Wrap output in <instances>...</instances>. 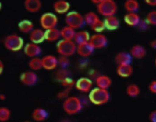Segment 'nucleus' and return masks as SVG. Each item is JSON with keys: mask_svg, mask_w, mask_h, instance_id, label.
Instances as JSON below:
<instances>
[{"mask_svg": "<svg viewBox=\"0 0 156 122\" xmlns=\"http://www.w3.org/2000/svg\"><path fill=\"white\" fill-rule=\"evenodd\" d=\"M88 98L90 101L93 104L101 106L108 102L110 96L107 90L96 87L90 92Z\"/></svg>", "mask_w": 156, "mask_h": 122, "instance_id": "nucleus-1", "label": "nucleus"}, {"mask_svg": "<svg viewBox=\"0 0 156 122\" xmlns=\"http://www.w3.org/2000/svg\"><path fill=\"white\" fill-rule=\"evenodd\" d=\"M62 107L63 110L68 115H74L82 110V103L79 97L69 96L64 100Z\"/></svg>", "mask_w": 156, "mask_h": 122, "instance_id": "nucleus-2", "label": "nucleus"}, {"mask_svg": "<svg viewBox=\"0 0 156 122\" xmlns=\"http://www.w3.org/2000/svg\"><path fill=\"white\" fill-rule=\"evenodd\" d=\"M96 5L99 14L105 18L115 16L118 10L117 4L113 0H101Z\"/></svg>", "mask_w": 156, "mask_h": 122, "instance_id": "nucleus-3", "label": "nucleus"}, {"mask_svg": "<svg viewBox=\"0 0 156 122\" xmlns=\"http://www.w3.org/2000/svg\"><path fill=\"white\" fill-rule=\"evenodd\" d=\"M4 45L9 50L18 52L23 48L24 41L23 38L17 34H10L5 38Z\"/></svg>", "mask_w": 156, "mask_h": 122, "instance_id": "nucleus-4", "label": "nucleus"}, {"mask_svg": "<svg viewBox=\"0 0 156 122\" xmlns=\"http://www.w3.org/2000/svg\"><path fill=\"white\" fill-rule=\"evenodd\" d=\"M77 50V44L74 41L62 39L57 42V51L60 56H70L74 54Z\"/></svg>", "mask_w": 156, "mask_h": 122, "instance_id": "nucleus-5", "label": "nucleus"}, {"mask_svg": "<svg viewBox=\"0 0 156 122\" xmlns=\"http://www.w3.org/2000/svg\"><path fill=\"white\" fill-rule=\"evenodd\" d=\"M65 21L67 26H69L74 30L81 28L85 23L84 16L76 11L68 13L65 16Z\"/></svg>", "mask_w": 156, "mask_h": 122, "instance_id": "nucleus-6", "label": "nucleus"}, {"mask_svg": "<svg viewBox=\"0 0 156 122\" xmlns=\"http://www.w3.org/2000/svg\"><path fill=\"white\" fill-rule=\"evenodd\" d=\"M39 22L42 29L47 30L55 28L58 24V18L55 14L46 12L40 16Z\"/></svg>", "mask_w": 156, "mask_h": 122, "instance_id": "nucleus-7", "label": "nucleus"}, {"mask_svg": "<svg viewBox=\"0 0 156 122\" xmlns=\"http://www.w3.org/2000/svg\"><path fill=\"white\" fill-rule=\"evenodd\" d=\"M106 36L101 33H96L90 36L89 42L94 49H102L107 44Z\"/></svg>", "mask_w": 156, "mask_h": 122, "instance_id": "nucleus-8", "label": "nucleus"}, {"mask_svg": "<svg viewBox=\"0 0 156 122\" xmlns=\"http://www.w3.org/2000/svg\"><path fill=\"white\" fill-rule=\"evenodd\" d=\"M20 81L25 86H32L38 81V76L34 71H26L20 76Z\"/></svg>", "mask_w": 156, "mask_h": 122, "instance_id": "nucleus-9", "label": "nucleus"}, {"mask_svg": "<svg viewBox=\"0 0 156 122\" xmlns=\"http://www.w3.org/2000/svg\"><path fill=\"white\" fill-rule=\"evenodd\" d=\"M43 68L46 70H52L58 66V58L52 55H47L41 58Z\"/></svg>", "mask_w": 156, "mask_h": 122, "instance_id": "nucleus-10", "label": "nucleus"}, {"mask_svg": "<svg viewBox=\"0 0 156 122\" xmlns=\"http://www.w3.org/2000/svg\"><path fill=\"white\" fill-rule=\"evenodd\" d=\"M24 53L27 56L32 58L40 55L41 49L38 44L30 42L24 46Z\"/></svg>", "mask_w": 156, "mask_h": 122, "instance_id": "nucleus-11", "label": "nucleus"}, {"mask_svg": "<svg viewBox=\"0 0 156 122\" xmlns=\"http://www.w3.org/2000/svg\"><path fill=\"white\" fill-rule=\"evenodd\" d=\"M93 82L88 78H80L76 83L75 87L79 91L83 93H87L90 92L92 89Z\"/></svg>", "mask_w": 156, "mask_h": 122, "instance_id": "nucleus-12", "label": "nucleus"}, {"mask_svg": "<svg viewBox=\"0 0 156 122\" xmlns=\"http://www.w3.org/2000/svg\"><path fill=\"white\" fill-rule=\"evenodd\" d=\"M129 53L132 58L141 59L146 56L147 50L141 44H135L130 48Z\"/></svg>", "mask_w": 156, "mask_h": 122, "instance_id": "nucleus-13", "label": "nucleus"}, {"mask_svg": "<svg viewBox=\"0 0 156 122\" xmlns=\"http://www.w3.org/2000/svg\"><path fill=\"white\" fill-rule=\"evenodd\" d=\"M94 50V49L90 44V43L87 42L77 45L76 52L80 56L87 58L90 56L93 53Z\"/></svg>", "mask_w": 156, "mask_h": 122, "instance_id": "nucleus-14", "label": "nucleus"}, {"mask_svg": "<svg viewBox=\"0 0 156 122\" xmlns=\"http://www.w3.org/2000/svg\"><path fill=\"white\" fill-rule=\"evenodd\" d=\"M44 32L45 31H43L41 29H34L29 33L30 41L37 44H39L43 42L45 40Z\"/></svg>", "mask_w": 156, "mask_h": 122, "instance_id": "nucleus-15", "label": "nucleus"}, {"mask_svg": "<svg viewBox=\"0 0 156 122\" xmlns=\"http://www.w3.org/2000/svg\"><path fill=\"white\" fill-rule=\"evenodd\" d=\"M117 75L121 78H126L130 77L133 72V69L131 64L118 65L116 70Z\"/></svg>", "mask_w": 156, "mask_h": 122, "instance_id": "nucleus-16", "label": "nucleus"}, {"mask_svg": "<svg viewBox=\"0 0 156 122\" xmlns=\"http://www.w3.org/2000/svg\"><path fill=\"white\" fill-rule=\"evenodd\" d=\"M53 9L55 13L63 15L67 13L70 9V4L65 0H58L54 2Z\"/></svg>", "mask_w": 156, "mask_h": 122, "instance_id": "nucleus-17", "label": "nucleus"}, {"mask_svg": "<svg viewBox=\"0 0 156 122\" xmlns=\"http://www.w3.org/2000/svg\"><path fill=\"white\" fill-rule=\"evenodd\" d=\"M141 20L140 16L137 13H127L124 16V22L130 27H137Z\"/></svg>", "mask_w": 156, "mask_h": 122, "instance_id": "nucleus-18", "label": "nucleus"}, {"mask_svg": "<svg viewBox=\"0 0 156 122\" xmlns=\"http://www.w3.org/2000/svg\"><path fill=\"white\" fill-rule=\"evenodd\" d=\"M95 82L97 87L107 90V89L109 88L112 85V80L108 75H101L96 77Z\"/></svg>", "mask_w": 156, "mask_h": 122, "instance_id": "nucleus-19", "label": "nucleus"}, {"mask_svg": "<svg viewBox=\"0 0 156 122\" xmlns=\"http://www.w3.org/2000/svg\"><path fill=\"white\" fill-rule=\"evenodd\" d=\"M24 6L27 12L35 13L41 9L42 3L40 0H26L24 2Z\"/></svg>", "mask_w": 156, "mask_h": 122, "instance_id": "nucleus-20", "label": "nucleus"}, {"mask_svg": "<svg viewBox=\"0 0 156 122\" xmlns=\"http://www.w3.org/2000/svg\"><path fill=\"white\" fill-rule=\"evenodd\" d=\"M132 60V57L131 56L130 54L125 52H120L118 53L115 57V63L118 66L121 64H131Z\"/></svg>", "mask_w": 156, "mask_h": 122, "instance_id": "nucleus-21", "label": "nucleus"}, {"mask_svg": "<svg viewBox=\"0 0 156 122\" xmlns=\"http://www.w3.org/2000/svg\"><path fill=\"white\" fill-rule=\"evenodd\" d=\"M44 36L45 40L48 42L56 41L61 37L60 30L56 27L45 30Z\"/></svg>", "mask_w": 156, "mask_h": 122, "instance_id": "nucleus-22", "label": "nucleus"}, {"mask_svg": "<svg viewBox=\"0 0 156 122\" xmlns=\"http://www.w3.org/2000/svg\"><path fill=\"white\" fill-rule=\"evenodd\" d=\"M48 112L44 109L41 107L35 108L32 113V118L37 122H41L44 121L48 117Z\"/></svg>", "mask_w": 156, "mask_h": 122, "instance_id": "nucleus-23", "label": "nucleus"}, {"mask_svg": "<svg viewBox=\"0 0 156 122\" xmlns=\"http://www.w3.org/2000/svg\"><path fill=\"white\" fill-rule=\"evenodd\" d=\"M105 28L108 30H115L118 29L119 26V21L115 16L107 17L104 20Z\"/></svg>", "mask_w": 156, "mask_h": 122, "instance_id": "nucleus-24", "label": "nucleus"}, {"mask_svg": "<svg viewBox=\"0 0 156 122\" xmlns=\"http://www.w3.org/2000/svg\"><path fill=\"white\" fill-rule=\"evenodd\" d=\"M90 38V36L87 31L81 30L76 32L73 41L77 45H79L80 44L89 42Z\"/></svg>", "mask_w": 156, "mask_h": 122, "instance_id": "nucleus-25", "label": "nucleus"}, {"mask_svg": "<svg viewBox=\"0 0 156 122\" xmlns=\"http://www.w3.org/2000/svg\"><path fill=\"white\" fill-rule=\"evenodd\" d=\"M18 28L23 33H30L34 29V25L32 21L24 19L18 23Z\"/></svg>", "mask_w": 156, "mask_h": 122, "instance_id": "nucleus-26", "label": "nucleus"}, {"mask_svg": "<svg viewBox=\"0 0 156 122\" xmlns=\"http://www.w3.org/2000/svg\"><path fill=\"white\" fill-rule=\"evenodd\" d=\"M60 30V36L62 39L68 40V41H73L74 35L76 32L74 29L66 25Z\"/></svg>", "mask_w": 156, "mask_h": 122, "instance_id": "nucleus-27", "label": "nucleus"}, {"mask_svg": "<svg viewBox=\"0 0 156 122\" xmlns=\"http://www.w3.org/2000/svg\"><path fill=\"white\" fill-rule=\"evenodd\" d=\"M124 7L127 13H136L140 8V3L136 0H127L124 3Z\"/></svg>", "mask_w": 156, "mask_h": 122, "instance_id": "nucleus-28", "label": "nucleus"}, {"mask_svg": "<svg viewBox=\"0 0 156 122\" xmlns=\"http://www.w3.org/2000/svg\"><path fill=\"white\" fill-rule=\"evenodd\" d=\"M141 92L140 87L138 85L132 83L129 84L126 87V93L128 96L132 98H135L138 97Z\"/></svg>", "mask_w": 156, "mask_h": 122, "instance_id": "nucleus-29", "label": "nucleus"}, {"mask_svg": "<svg viewBox=\"0 0 156 122\" xmlns=\"http://www.w3.org/2000/svg\"><path fill=\"white\" fill-rule=\"evenodd\" d=\"M28 66L33 71L40 70L41 68H43L41 58L39 57H34L31 58L28 63Z\"/></svg>", "mask_w": 156, "mask_h": 122, "instance_id": "nucleus-30", "label": "nucleus"}, {"mask_svg": "<svg viewBox=\"0 0 156 122\" xmlns=\"http://www.w3.org/2000/svg\"><path fill=\"white\" fill-rule=\"evenodd\" d=\"M69 75H70V72L69 71V70L67 69H63V68H60L59 69H58L56 71L55 74L56 80L60 81V83L63 80H64L65 79L69 78Z\"/></svg>", "mask_w": 156, "mask_h": 122, "instance_id": "nucleus-31", "label": "nucleus"}, {"mask_svg": "<svg viewBox=\"0 0 156 122\" xmlns=\"http://www.w3.org/2000/svg\"><path fill=\"white\" fill-rule=\"evenodd\" d=\"M99 19H100V18H99V16L98 15V14H96V13H94L93 12H88L84 16L85 22L86 24L90 25V26L93 23H94L96 21H98Z\"/></svg>", "mask_w": 156, "mask_h": 122, "instance_id": "nucleus-32", "label": "nucleus"}, {"mask_svg": "<svg viewBox=\"0 0 156 122\" xmlns=\"http://www.w3.org/2000/svg\"><path fill=\"white\" fill-rule=\"evenodd\" d=\"M91 29L96 33L102 32L106 29L104 21L101 20V19H99L91 25Z\"/></svg>", "mask_w": 156, "mask_h": 122, "instance_id": "nucleus-33", "label": "nucleus"}, {"mask_svg": "<svg viewBox=\"0 0 156 122\" xmlns=\"http://www.w3.org/2000/svg\"><path fill=\"white\" fill-rule=\"evenodd\" d=\"M11 115L10 110L6 107H0V121L5 122L9 120Z\"/></svg>", "mask_w": 156, "mask_h": 122, "instance_id": "nucleus-34", "label": "nucleus"}, {"mask_svg": "<svg viewBox=\"0 0 156 122\" xmlns=\"http://www.w3.org/2000/svg\"><path fill=\"white\" fill-rule=\"evenodd\" d=\"M146 21L150 25H156V10L149 11L145 18Z\"/></svg>", "mask_w": 156, "mask_h": 122, "instance_id": "nucleus-35", "label": "nucleus"}, {"mask_svg": "<svg viewBox=\"0 0 156 122\" xmlns=\"http://www.w3.org/2000/svg\"><path fill=\"white\" fill-rule=\"evenodd\" d=\"M70 64V60L69 57L65 56H60L58 58V66L60 68L67 69Z\"/></svg>", "mask_w": 156, "mask_h": 122, "instance_id": "nucleus-36", "label": "nucleus"}, {"mask_svg": "<svg viewBox=\"0 0 156 122\" xmlns=\"http://www.w3.org/2000/svg\"><path fill=\"white\" fill-rule=\"evenodd\" d=\"M76 81H75L72 78H68L63 80L62 81L60 82L61 85L64 87V88H70L72 89L73 86H75Z\"/></svg>", "mask_w": 156, "mask_h": 122, "instance_id": "nucleus-37", "label": "nucleus"}, {"mask_svg": "<svg viewBox=\"0 0 156 122\" xmlns=\"http://www.w3.org/2000/svg\"><path fill=\"white\" fill-rule=\"evenodd\" d=\"M71 89L70 88H65L63 90L58 92L57 94V97L58 99H63L65 100L68 97H69V93Z\"/></svg>", "mask_w": 156, "mask_h": 122, "instance_id": "nucleus-38", "label": "nucleus"}, {"mask_svg": "<svg viewBox=\"0 0 156 122\" xmlns=\"http://www.w3.org/2000/svg\"><path fill=\"white\" fill-rule=\"evenodd\" d=\"M150 25L148 24V22L146 21V19H141L138 25L136 27L140 30L141 31H145L147 30L149 27Z\"/></svg>", "mask_w": 156, "mask_h": 122, "instance_id": "nucleus-39", "label": "nucleus"}, {"mask_svg": "<svg viewBox=\"0 0 156 122\" xmlns=\"http://www.w3.org/2000/svg\"><path fill=\"white\" fill-rule=\"evenodd\" d=\"M148 90L153 94L156 95V80H152L148 85Z\"/></svg>", "mask_w": 156, "mask_h": 122, "instance_id": "nucleus-40", "label": "nucleus"}, {"mask_svg": "<svg viewBox=\"0 0 156 122\" xmlns=\"http://www.w3.org/2000/svg\"><path fill=\"white\" fill-rule=\"evenodd\" d=\"M148 118L150 122H156V109L149 113Z\"/></svg>", "mask_w": 156, "mask_h": 122, "instance_id": "nucleus-41", "label": "nucleus"}, {"mask_svg": "<svg viewBox=\"0 0 156 122\" xmlns=\"http://www.w3.org/2000/svg\"><path fill=\"white\" fill-rule=\"evenodd\" d=\"M145 3L151 7H156V0H145Z\"/></svg>", "mask_w": 156, "mask_h": 122, "instance_id": "nucleus-42", "label": "nucleus"}, {"mask_svg": "<svg viewBox=\"0 0 156 122\" xmlns=\"http://www.w3.org/2000/svg\"><path fill=\"white\" fill-rule=\"evenodd\" d=\"M149 46L152 49L156 50V39L151 40L149 42Z\"/></svg>", "mask_w": 156, "mask_h": 122, "instance_id": "nucleus-43", "label": "nucleus"}, {"mask_svg": "<svg viewBox=\"0 0 156 122\" xmlns=\"http://www.w3.org/2000/svg\"><path fill=\"white\" fill-rule=\"evenodd\" d=\"M4 69V65L2 61H0V74H2Z\"/></svg>", "mask_w": 156, "mask_h": 122, "instance_id": "nucleus-44", "label": "nucleus"}, {"mask_svg": "<svg viewBox=\"0 0 156 122\" xmlns=\"http://www.w3.org/2000/svg\"><path fill=\"white\" fill-rule=\"evenodd\" d=\"M0 99L1 100H5V95H3V94H1L0 95Z\"/></svg>", "mask_w": 156, "mask_h": 122, "instance_id": "nucleus-45", "label": "nucleus"}, {"mask_svg": "<svg viewBox=\"0 0 156 122\" xmlns=\"http://www.w3.org/2000/svg\"><path fill=\"white\" fill-rule=\"evenodd\" d=\"M60 122H71V121H69V120H67V119H65V120H62Z\"/></svg>", "mask_w": 156, "mask_h": 122, "instance_id": "nucleus-46", "label": "nucleus"}, {"mask_svg": "<svg viewBox=\"0 0 156 122\" xmlns=\"http://www.w3.org/2000/svg\"><path fill=\"white\" fill-rule=\"evenodd\" d=\"M155 66H156V58H155Z\"/></svg>", "mask_w": 156, "mask_h": 122, "instance_id": "nucleus-47", "label": "nucleus"}, {"mask_svg": "<svg viewBox=\"0 0 156 122\" xmlns=\"http://www.w3.org/2000/svg\"><path fill=\"white\" fill-rule=\"evenodd\" d=\"M24 122H30V121H24Z\"/></svg>", "mask_w": 156, "mask_h": 122, "instance_id": "nucleus-48", "label": "nucleus"}]
</instances>
